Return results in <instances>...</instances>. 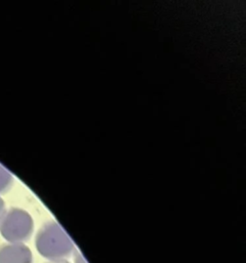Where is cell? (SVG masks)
I'll use <instances>...</instances> for the list:
<instances>
[{
	"label": "cell",
	"instance_id": "obj_6",
	"mask_svg": "<svg viewBox=\"0 0 246 263\" xmlns=\"http://www.w3.org/2000/svg\"><path fill=\"white\" fill-rule=\"evenodd\" d=\"M4 212H5V204H4L3 199L0 197V220H1V217Z\"/></svg>",
	"mask_w": 246,
	"mask_h": 263
},
{
	"label": "cell",
	"instance_id": "obj_4",
	"mask_svg": "<svg viewBox=\"0 0 246 263\" xmlns=\"http://www.w3.org/2000/svg\"><path fill=\"white\" fill-rule=\"evenodd\" d=\"M11 183H12L11 174L2 164H0V194L7 191Z\"/></svg>",
	"mask_w": 246,
	"mask_h": 263
},
{
	"label": "cell",
	"instance_id": "obj_5",
	"mask_svg": "<svg viewBox=\"0 0 246 263\" xmlns=\"http://www.w3.org/2000/svg\"><path fill=\"white\" fill-rule=\"evenodd\" d=\"M73 256H74V263H88L84 258V256L79 251H75L73 253Z\"/></svg>",
	"mask_w": 246,
	"mask_h": 263
},
{
	"label": "cell",
	"instance_id": "obj_1",
	"mask_svg": "<svg viewBox=\"0 0 246 263\" xmlns=\"http://www.w3.org/2000/svg\"><path fill=\"white\" fill-rule=\"evenodd\" d=\"M35 243L38 253L49 261L67 260L75 252L73 240L56 222L44 224L36 235Z\"/></svg>",
	"mask_w": 246,
	"mask_h": 263
},
{
	"label": "cell",
	"instance_id": "obj_2",
	"mask_svg": "<svg viewBox=\"0 0 246 263\" xmlns=\"http://www.w3.org/2000/svg\"><path fill=\"white\" fill-rule=\"evenodd\" d=\"M34 230V222L29 213L11 208L5 211L0 220V233L9 243L27 241Z\"/></svg>",
	"mask_w": 246,
	"mask_h": 263
},
{
	"label": "cell",
	"instance_id": "obj_7",
	"mask_svg": "<svg viewBox=\"0 0 246 263\" xmlns=\"http://www.w3.org/2000/svg\"><path fill=\"white\" fill-rule=\"evenodd\" d=\"M48 263H70L68 260H61V261H50Z\"/></svg>",
	"mask_w": 246,
	"mask_h": 263
},
{
	"label": "cell",
	"instance_id": "obj_3",
	"mask_svg": "<svg viewBox=\"0 0 246 263\" xmlns=\"http://www.w3.org/2000/svg\"><path fill=\"white\" fill-rule=\"evenodd\" d=\"M0 263H33V255L25 243L0 246Z\"/></svg>",
	"mask_w": 246,
	"mask_h": 263
}]
</instances>
